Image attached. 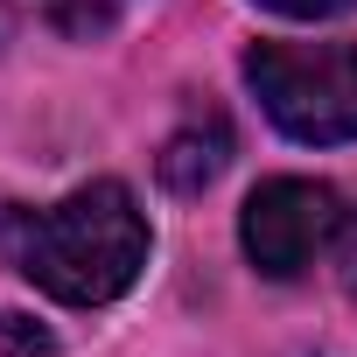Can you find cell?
Wrapping results in <instances>:
<instances>
[{
  "label": "cell",
  "mask_w": 357,
  "mask_h": 357,
  "mask_svg": "<svg viewBox=\"0 0 357 357\" xmlns=\"http://www.w3.org/2000/svg\"><path fill=\"white\" fill-rule=\"evenodd\" d=\"M0 259L70 308H105L147 266V218L126 183L98 175V183L36 211L8 204L0 211Z\"/></svg>",
  "instance_id": "obj_1"
},
{
  "label": "cell",
  "mask_w": 357,
  "mask_h": 357,
  "mask_svg": "<svg viewBox=\"0 0 357 357\" xmlns=\"http://www.w3.org/2000/svg\"><path fill=\"white\" fill-rule=\"evenodd\" d=\"M245 84L287 140H357V50L350 43H252Z\"/></svg>",
  "instance_id": "obj_2"
},
{
  "label": "cell",
  "mask_w": 357,
  "mask_h": 357,
  "mask_svg": "<svg viewBox=\"0 0 357 357\" xmlns=\"http://www.w3.org/2000/svg\"><path fill=\"white\" fill-rule=\"evenodd\" d=\"M343 231V197L329 183H308V175H273L245 197L238 218V245L266 280H294L315 266V252H329Z\"/></svg>",
  "instance_id": "obj_3"
},
{
  "label": "cell",
  "mask_w": 357,
  "mask_h": 357,
  "mask_svg": "<svg viewBox=\"0 0 357 357\" xmlns=\"http://www.w3.org/2000/svg\"><path fill=\"white\" fill-rule=\"evenodd\" d=\"M225 161H231V133H225L218 112H204V119H190L183 133L161 147V183L183 190V197H197V190H211L225 175Z\"/></svg>",
  "instance_id": "obj_4"
},
{
  "label": "cell",
  "mask_w": 357,
  "mask_h": 357,
  "mask_svg": "<svg viewBox=\"0 0 357 357\" xmlns=\"http://www.w3.org/2000/svg\"><path fill=\"white\" fill-rule=\"evenodd\" d=\"M43 8H50V22H56L63 36L91 43V36H105V29L119 22V8H126V0H43Z\"/></svg>",
  "instance_id": "obj_5"
},
{
  "label": "cell",
  "mask_w": 357,
  "mask_h": 357,
  "mask_svg": "<svg viewBox=\"0 0 357 357\" xmlns=\"http://www.w3.org/2000/svg\"><path fill=\"white\" fill-rule=\"evenodd\" d=\"M259 8H273V15H287V22H336V15L357 8V0H259Z\"/></svg>",
  "instance_id": "obj_6"
},
{
  "label": "cell",
  "mask_w": 357,
  "mask_h": 357,
  "mask_svg": "<svg viewBox=\"0 0 357 357\" xmlns=\"http://www.w3.org/2000/svg\"><path fill=\"white\" fill-rule=\"evenodd\" d=\"M336 273H343V287H350V301H357V211H343V231H336Z\"/></svg>",
  "instance_id": "obj_7"
}]
</instances>
